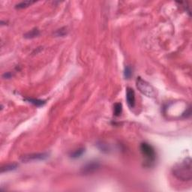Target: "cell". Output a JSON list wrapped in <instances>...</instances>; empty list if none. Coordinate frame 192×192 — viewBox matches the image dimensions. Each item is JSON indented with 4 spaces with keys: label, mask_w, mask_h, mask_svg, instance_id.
Masks as SVG:
<instances>
[{
    "label": "cell",
    "mask_w": 192,
    "mask_h": 192,
    "mask_svg": "<svg viewBox=\"0 0 192 192\" xmlns=\"http://www.w3.org/2000/svg\"><path fill=\"white\" fill-rule=\"evenodd\" d=\"M173 174L176 179L184 182H190L192 179L191 159L188 157L180 163L176 164L173 168Z\"/></svg>",
    "instance_id": "cell-1"
},
{
    "label": "cell",
    "mask_w": 192,
    "mask_h": 192,
    "mask_svg": "<svg viewBox=\"0 0 192 192\" xmlns=\"http://www.w3.org/2000/svg\"><path fill=\"white\" fill-rule=\"evenodd\" d=\"M137 88L139 89L140 92L149 98H155L157 93L155 88L149 84L146 80H143L141 77L137 78L136 80Z\"/></svg>",
    "instance_id": "cell-2"
},
{
    "label": "cell",
    "mask_w": 192,
    "mask_h": 192,
    "mask_svg": "<svg viewBox=\"0 0 192 192\" xmlns=\"http://www.w3.org/2000/svg\"><path fill=\"white\" fill-rule=\"evenodd\" d=\"M140 149L142 155L146 158L149 163H152L155 161L156 158V153H155V149L148 143L144 142L140 146Z\"/></svg>",
    "instance_id": "cell-3"
},
{
    "label": "cell",
    "mask_w": 192,
    "mask_h": 192,
    "mask_svg": "<svg viewBox=\"0 0 192 192\" xmlns=\"http://www.w3.org/2000/svg\"><path fill=\"white\" fill-rule=\"evenodd\" d=\"M49 157L48 152H40V153L26 154L20 157V161L23 163H28L32 161L45 160Z\"/></svg>",
    "instance_id": "cell-4"
},
{
    "label": "cell",
    "mask_w": 192,
    "mask_h": 192,
    "mask_svg": "<svg viewBox=\"0 0 192 192\" xmlns=\"http://www.w3.org/2000/svg\"><path fill=\"white\" fill-rule=\"evenodd\" d=\"M100 167V164L98 161H91L86 164L82 167L81 174L83 175H89L97 171Z\"/></svg>",
    "instance_id": "cell-5"
},
{
    "label": "cell",
    "mask_w": 192,
    "mask_h": 192,
    "mask_svg": "<svg viewBox=\"0 0 192 192\" xmlns=\"http://www.w3.org/2000/svg\"><path fill=\"white\" fill-rule=\"evenodd\" d=\"M126 101L130 108H133L135 106V92L132 88H127Z\"/></svg>",
    "instance_id": "cell-6"
},
{
    "label": "cell",
    "mask_w": 192,
    "mask_h": 192,
    "mask_svg": "<svg viewBox=\"0 0 192 192\" xmlns=\"http://www.w3.org/2000/svg\"><path fill=\"white\" fill-rule=\"evenodd\" d=\"M18 167L17 164L16 163H11V164H7L4 165L1 167V173L3 174V173L5 172H8V171H12L14 170H16Z\"/></svg>",
    "instance_id": "cell-7"
},
{
    "label": "cell",
    "mask_w": 192,
    "mask_h": 192,
    "mask_svg": "<svg viewBox=\"0 0 192 192\" xmlns=\"http://www.w3.org/2000/svg\"><path fill=\"white\" fill-rule=\"evenodd\" d=\"M39 35H40V32H39L38 29V28H34L32 30H30L29 32L26 33V34L24 35V38L28 39L34 38L38 37Z\"/></svg>",
    "instance_id": "cell-8"
},
{
    "label": "cell",
    "mask_w": 192,
    "mask_h": 192,
    "mask_svg": "<svg viewBox=\"0 0 192 192\" xmlns=\"http://www.w3.org/2000/svg\"><path fill=\"white\" fill-rule=\"evenodd\" d=\"M35 2V1H30V0H27V1H23L21 2L18 3V4L16 5L15 8L18 9H22L24 8L28 7V6H30L31 5L33 4V3Z\"/></svg>",
    "instance_id": "cell-9"
},
{
    "label": "cell",
    "mask_w": 192,
    "mask_h": 192,
    "mask_svg": "<svg viewBox=\"0 0 192 192\" xmlns=\"http://www.w3.org/2000/svg\"><path fill=\"white\" fill-rule=\"evenodd\" d=\"M26 101H29V103L35 105L36 107H41L42 105L45 104L46 101L43 100H39V99H33V98H26Z\"/></svg>",
    "instance_id": "cell-10"
},
{
    "label": "cell",
    "mask_w": 192,
    "mask_h": 192,
    "mask_svg": "<svg viewBox=\"0 0 192 192\" xmlns=\"http://www.w3.org/2000/svg\"><path fill=\"white\" fill-rule=\"evenodd\" d=\"M85 149L84 148H80V149L75 150L73 153L71 154V158H78L84 153Z\"/></svg>",
    "instance_id": "cell-11"
},
{
    "label": "cell",
    "mask_w": 192,
    "mask_h": 192,
    "mask_svg": "<svg viewBox=\"0 0 192 192\" xmlns=\"http://www.w3.org/2000/svg\"><path fill=\"white\" fill-rule=\"evenodd\" d=\"M122 111V104L116 103L114 105V115L116 116H120Z\"/></svg>",
    "instance_id": "cell-12"
},
{
    "label": "cell",
    "mask_w": 192,
    "mask_h": 192,
    "mask_svg": "<svg viewBox=\"0 0 192 192\" xmlns=\"http://www.w3.org/2000/svg\"><path fill=\"white\" fill-rule=\"evenodd\" d=\"M132 75V71L131 68L130 66H126L124 71V76H125V79H129Z\"/></svg>",
    "instance_id": "cell-13"
},
{
    "label": "cell",
    "mask_w": 192,
    "mask_h": 192,
    "mask_svg": "<svg viewBox=\"0 0 192 192\" xmlns=\"http://www.w3.org/2000/svg\"><path fill=\"white\" fill-rule=\"evenodd\" d=\"M65 28H62V29H58V30L54 33V35H56V37H57V36H64L65 35L67 34V29L63 30Z\"/></svg>",
    "instance_id": "cell-14"
},
{
    "label": "cell",
    "mask_w": 192,
    "mask_h": 192,
    "mask_svg": "<svg viewBox=\"0 0 192 192\" xmlns=\"http://www.w3.org/2000/svg\"><path fill=\"white\" fill-rule=\"evenodd\" d=\"M12 77V74L11 73V72H6V73H5L4 74L2 75V78H5V79H9V78H11Z\"/></svg>",
    "instance_id": "cell-15"
}]
</instances>
